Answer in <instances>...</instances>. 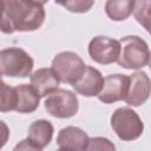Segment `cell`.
Wrapping results in <instances>:
<instances>
[{
  "label": "cell",
  "instance_id": "obj_22",
  "mask_svg": "<svg viewBox=\"0 0 151 151\" xmlns=\"http://www.w3.org/2000/svg\"><path fill=\"white\" fill-rule=\"evenodd\" d=\"M33 1H34V2H37V4H40V5H42V6H44V5H45V4H46L48 0H33Z\"/></svg>",
  "mask_w": 151,
  "mask_h": 151
},
{
  "label": "cell",
  "instance_id": "obj_12",
  "mask_svg": "<svg viewBox=\"0 0 151 151\" xmlns=\"http://www.w3.org/2000/svg\"><path fill=\"white\" fill-rule=\"evenodd\" d=\"M29 81L40 98H45L47 94L57 90L60 83L53 70L48 67H41L31 73Z\"/></svg>",
  "mask_w": 151,
  "mask_h": 151
},
{
  "label": "cell",
  "instance_id": "obj_7",
  "mask_svg": "<svg viewBox=\"0 0 151 151\" xmlns=\"http://www.w3.org/2000/svg\"><path fill=\"white\" fill-rule=\"evenodd\" d=\"M87 50L94 63L110 65L117 61L119 55V41L106 35H97L91 39Z\"/></svg>",
  "mask_w": 151,
  "mask_h": 151
},
{
  "label": "cell",
  "instance_id": "obj_17",
  "mask_svg": "<svg viewBox=\"0 0 151 151\" xmlns=\"http://www.w3.org/2000/svg\"><path fill=\"white\" fill-rule=\"evenodd\" d=\"M150 1L151 0H134L133 15L134 19L149 32L150 31Z\"/></svg>",
  "mask_w": 151,
  "mask_h": 151
},
{
  "label": "cell",
  "instance_id": "obj_21",
  "mask_svg": "<svg viewBox=\"0 0 151 151\" xmlns=\"http://www.w3.org/2000/svg\"><path fill=\"white\" fill-rule=\"evenodd\" d=\"M14 150H35V147H34V145L28 140V138H26V139L21 140L18 145H15Z\"/></svg>",
  "mask_w": 151,
  "mask_h": 151
},
{
  "label": "cell",
  "instance_id": "obj_20",
  "mask_svg": "<svg viewBox=\"0 0 151 151\" xmlns=\"http://www.w3.org/2000/svg\"><path fill=\"white\" fill-rule=\"evenodd\" d=\"M9 139V127L2 120H0V149H2Z\"/></svg>",
  "mask_w": 151,
  "mask_h": 151
},
{
  "label": "cell",
  "instance_id": "obj_6",
  "mask_svg": "<svg viewBox=\"0 0 151 151\" xmlns=\"http://www.w3.org/2000/svg\"><path fill=\"white\" fill-rule=\"evenodd\" d=\"M45 110L52 117L65 119L71 118L78 113L79 100L77 94L65 88H57L46 96L44 101Z\"/></svg>",
  "mask_w": 151,
  "mask_h": 151
},
{
  "label": "cell",
  "instance_id": "obj_14",
  "mask_svg": "<svg viewBox=\"0 0 151 151\" xmlns=\"http://www.w3.org/2000/svg\"><path fill=\"white\" fill-rule=\"evenodd\" d=\"M17 93L15 110L19 113H32L39 107L40 97L31 84H20L14 87Z\"/></svg>",
  "mask_w": 151,
  "mask_h": 151
},
{
  "label": "cell",
  "instance_id": "obj_11",
  "mask_svg": "<svg viewBox=\"0 0 151 151\" xmlns=\"http://www.w3.org/2000/svg\"><path fill=\"white\" fill-rule=\"evenodd\" d=\"M88 136L84 130L77 126H66L57 136V146L59 150L84 151L87 149Z\"/></svg>",
  "mask_w": 151,
  "mask_h": 151
},
{
  "label": "cell",
  "instance_id": "obj_15",
  "mask_svg": "<svg viewBox=\"0 0 151 151\" xmlns=\"http://www.w3.org/2000/svg\"><path fill=\"white\" fill-rule=\"evenodd\" d=\"M134 0H106L105 13L112 21H124L133 12Z\"/></svg>",
  "mask_w": 151,
  "mask_h": 151
},
{
  "label": "cell",
  "instance_id": "obj_1",
  "mask_svg": "<svg viewBox=\"0 0 151 151\" xmlns=\"http://www.w3.org/2000/svg\"><path fill=\"white\" fill-rule=\"evenodd\" d=\"M45 9L33 0H0V32H33L45 21Z\"/></svg>",
  "mask_w": 151,
  "mask_h": 151
},
{
  "label": "cell",
  "instance_id": "obj_16",
  "mask_svg": "<svg viewBox=\"0 0 151 151\" xmlns=\"http://www.w3.org/2000/svg\"><path fill=\"white\" fill-rule=\"evenodd\" d=\"M17 105V93L15 88L6 84L1 79L0 74V112L14 111Z\"/></svg>",
  "mask_w": 151,
  "mask_h": 151
},
{
  "label": "cell",
  "instance_id": "obj_4",
  "mask_svg": "<svg viewBox=\"0 0 151 151\" xmlns=\"http://www.w3.org/2000/svg\"><path fill=\"white\" fill-rule=\"evenodd\" d=\"M110 123L113 132L124 142L138 139L144 131V123L138 113L130 107H118L114 110Z\"/></svg>",
  "mask_w": 151,
  "mask_h": 151
},
{
  "label": "cell",
  "instance_id": "obj_18",
  "mask_svg": "<svg viewBox=\"0 0 151 151\" xmlns=\"http://www.w3.org/2000/svg\"><path fill=\"white\" fill-rule=\"evenodd\" d=\"M54 2L63 6L68 12L81 14L88 12L93 7L96 0H54Z\"/></svg>",
  "mask_w": 151,
  "mask_h": 151
},
{
  "label": "cell",
  "instance_id": "obj_9",
  "mask_svg": "<svg viewBox=\"0 0 151 151\" xmlns=\"http://www.w3.org/2000/svg\"><path fill=\"white\" fill-rule=\"evenodd\" d=\"M151 83L149 76L144 71H137L129 76V87L124 100L131 106L143 105L150 97Z\"/></svg>",
  "mask_w": 151,
  "mask_h": 151
},
{
  "label": "cell",
  "instance_id": "obj_2",
  "mask_svg": "<svg viewBox=\"0 0 151 151\" xmlns=\"http://www.w3.org/2000/svg\"><path fill=\"white\" fill-rule=\"evenodd\" d=\"M119 41L117 64L126 70H140L149 65L150 50L147 42L138 35H126Z\"/></svg>",
  "mask_w": 151,
  "mask_h": 151
},
{
  "label": "cell",
  "instance_id": "obj_8",
  "mask_svg": "<svg viewBox=\"0 0 151 151\" xmlns=\"http://www.w3.org/2000/svg\"><path fill=\"white\" fill-rule=\"evenodd\" d=\"M129 87V76L122 73L109 74L104 78V85L98 99L104 104H113L119 100H124Z\"/></svg>",
  "mask_w": 151,
  "mask_h": 151
},
{
  "label": "cell",
  "instance_id": "obj_5",
  "mask_svg": "<svg viewBox=\"0 0 151 151\" xmlns=\"http://www.w3.org/2000/svg\"><path fill=\"white\" fill-rule=\"evenodd\" d=\"M85 66L84 60L77 53L72 51H64L53 58L51 68L60 83L73 85L81 77Z\"/></svg>",
  "mask_w": 151,
  "mask_h": 151
},
{
  "label": "cell",
  "instance_id": "obj_19",
  "mask_svg": "<svg viewBox=\"0 0 151 151\" xmlns=\"http://www.w3.org/2000/svg\"><path fill=\"white\" fill-rule=\"evenodd\" d=\"M116 146L113 145V143H111L110 139L105 138V137H92L88 138V144H87V149L86 150H114Z\"/></svg>",
  "mask_w": 151,
  "mask_h": 151
},
{
  "label": "cell",
  "instance_id": "obj_10",
  "mask_svg": "<svg viewBox=\"0 0 151 151\" xmlns=\"http://www.w3.org/2000/svg\"><path fill=\"white\" fill-rule=\"evenodd\" d=\"M104 85L101 72L90 65L85 66L81 77L72 85L74 91L84 97H97Z\"/></svg>",
  "mask_w": 151,
  "mask_h": 151
},
{
  "label": "cell",
  "instance_id": "obj_13",
  "mask_svg": "<svg viewBox=\"0 0 151 151\" xmlns=\"http://www.w3.org/2000/svg\"><path fill=\"white\" fill-rule=\"evenodd\" d=\"M53 132L54 129L50 120L38 119L29 125L27 138L34 145L35 151H41L51 143Z\"/></svg>",
  "mask_w": 151,
  "mask_h": 151
},
{
  "label": "cell",
  "instance_id": "obj_3",
  "mask_svg": "<svg viewBox=\"0 0 151 151\" xmlns=\"http://www.w3.org/2000/svg\"><path fill=\"white\" fill-rule=\"evenodd\" d=\"M34 66L32 57L20 47L0 51V74L11 78H27Z\"/></svg>",
  "mask_w": 151,
  "mask_h": 151
}]
</instances>
